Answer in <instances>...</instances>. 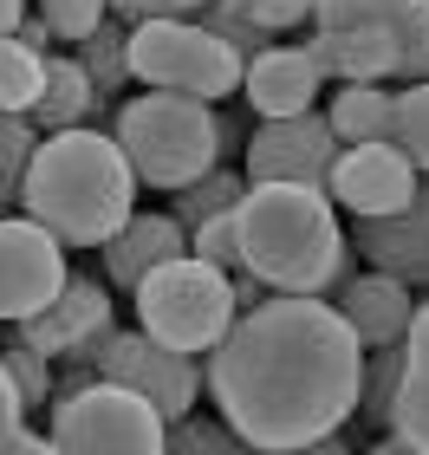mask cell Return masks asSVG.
Listing matches in <instances>:
<instances>
[{
    "mask_svg": "<svg viewBox=\"0 0 429 455\" xmlns=\"http://www.w3.org/2000/svg\"><path fill=\"white\" fill-rule=\"evenodd\" d=\"M364 351L332 299H260L202 358V390L248 449L338 436L358 403Z\"/></svg>",
    "mask_w": 429,
    "mask_h": 455,
    "instance_id": "6da1fadb",
    "label": "cell"
},
{
    "mask_svg": "<svg viewBox=\"0 0 429 455\" xmlns=\"http://www.w3.org/2000/svg\"><path fill=\"white\" fill-rule=\"evenodd\" d=\"M234 241L241 267L286 299H332L358 274L332 196L306 182H248V196L234 202Z\"/></svg>",
    "mask_w": 429,
    "mask_h": 455,
    "instance_id": "7a4b0ae2",
    "label": "cell"
},
{
    "mask_svg": "<svg viewBox=\"0 0 429 455\" xmlns=\"http://www.w3.org/2000/svg\"><path fill=\"white\" fill-rule=\"evenodd\" d=\"M20 215L39 221L59 247H105L137 215V176L111 131L78 124L39 137L20 176Z\"/></svg>",
    "mask_w": 429,
    "mask_h": 455,
    "instance_id": "3957f363",
    "label": "cell"
},
{
    "mask_svg": "<svg viewBox=\"0 0 429 455\" xmlns=\"http://www.w3.org/2000/svg\"><path fill=\"white\" fill-rule=\"evenodd\" d=\"M111 143L124 150L137 189H189L221 163V111L182 92H137L111 105Z\"/></svg>",
    "mask_w": 429,
    "mask_h": 455,
    "instance_id": "277c9868",
    "label": "cell"
},
{
    "mask_svg": "<svg viewBox=\"0 0 429 455\" xmlns=\"http://www.w3.org/2000/svg\"><path fill=\"white\" fill-rule=\"evenodd\" d=\"M131 299H137V332H150L156 345L182 351V358H209L215 339L234 325L228 274L195 254H176L156 274H143Z\"/></svg>",
    "mask_w": 429,
    "mask_h": 455,
    "instance_id": "5b68a950",
    "label": "cell"
},
{
    "mask_svg": "<svg viewBox=\"0 0 429 455\" xmlns=\"http://www.w3.org/2000/svg\"><path fill=\"white\" fill-rule=\"evenodd\" d=\"M111 325H117L111 286L91 280V274H66L52 306H39L33 319L7 325V339L27 345L46 364H66V371H52V397H72V390H85L98 378V345L111 339Z\"/></svg>",
    "mask_w": 429,
    "mask_h": 455,
    "instance_id": "8992f818",
    "label": "cell"
},
{
    "mask_svg": "<svg viewBox=\"0 0 429 455\" xmlns=\"http://www.w3.org/2000/svg\"><path fill=\"white\" fill-rule=\"evenodd\" d=\"M124 66L143 92H182L202 105L241 92V59L195 20H137L124 33Z\"/></svg>",
    "mask_w": 429,
    "mask_h": 455,
    "instance_id": "52a82bcc",
    "label": "cell"
},
{
    "mask_svg": "<svg viewBox=\"0 0 429 455\" xmlns=\"http://www.w3.org/2000/svg\"><path fill=\"white\" fill-rule=\"evenodd\" d=\"M163 423L143 397L117 384H85L72 397H52V449L59 455H163Z\"/></svg>",
    "mask_w": 429,
    "mask_h": 455,
    "instance_id": "ba28073f",
    "label": "cell"
},
{
    "mask_svg": "<svg viewBox=\"0 0 429 455\" xmlns=\"http://www.w3.org/2000/svg\"><path fill=\"white\" fill-rule=\"evenodd\" d=\"M98 384L131 390L163 423H176V417H189L195 397H202V358H182V351L156 345L150 332H117L111 325V339L98 345Z\"/></svg>",
    "mask_w": 429,
    "mask_h": 455,
    "instance_id": "9c48e42d",
    "label": "cell"
},
{
    "mask_svg": "<svg viewBox=\"0 0 429 455\" xmlns=\"http://www.w3.org/2000/svg\"><path fill=\"white\" fill-rule=\"evenodd\" d=\"M313 27L371 33L397 59V85L429 78V0H313Z\"/></svg>",
    "mask_w": 429,
    "mask_h": 455,
    "instance_id": "30bf717a",
    "label": "cell"
},
{
    "mask_svg": "<svg viewBox=\"0 0 429 455\" xmlns=\"http://www.w3.org/2000/svg\"><path fill=\"white\" fill-rule=\"evenodd\" d=\"M66 274H72L66 247L46 228L27 221V215H0V325H20L39 306H52Z\"/></svg>",
    "mask_w": 429,
    "mask_h": 455,
    "instance_id": "8fae6325",
    "label": "cell"
},
{
    "mask_svg": "<svg viewBox=\"0 0 429 455\" xmlns=\"http://www.w3.org/2000/svg\"><path fill=\"white\" fill-rule=\"evenodd\" d=\"M338 156V137L325 111H299V117H267L254 124L248 137V182H306V189H325V170Z\"/></svg>",
    "mask_w": 429,
    "mask_h": 455,
    "instance_id": "7c38bea8",
    "label": "cell"
},
{
    "mask_svg": "<svg viewBox=\"0 0 429 455\" xmlns=\"http://www.w3.org/2000/svg\"><path fill=\"white\" fill-rule=\"evenodd\" d=\"M325 196H332V209H352L358 221L371 215H397L403 202L417 196V170L410 156L397 150V143H345L332 156V170H325Z\"/></svg>",
    "mask_w": 429,
    "mask_h": 455,
    "instance_id": "4fadbf2b",
    "label": "cell"
},
{
    "mask_svg": "<svg viewBox=\"0 0 429 455\" xmlns=\"http://www.w3.org/2000/svg\"><path fill=\"white\" fill-rule=\"evenodd\" d=\"M352 254L371 267V274H391L417 293V286H429V176H417V196L403 202L397 215H371L358 221L352 235Z\"/></svg>",
    "mask_w": 429,
    "mask_h": 455,
    "instance_id": "5bb4252c",
    "label": "cell"
},
{
    "mask_svg": "<svg viewBox=\"0 0 429 455\" xmlns=\"http://www.w3.org/2000/svg\"><path fill=\"white\" fill-rule=\"evenodd\" d=\"M332 306H338V319L352 325V339H358V351H377V345H403V325H410V286L403 280H391V274H352L332 293Z\"/></svg>",
    "mask_w": 429,
    "mask_h": 455,
    "instance_id": "9a60e30c",
    "label": "cell"
},
{
    "mask_svg": "<svg viewBox=\"0 0 429 455\" xmlns=\"http://www.w3.org/2000/svg\"><path fill=\"white\" fill-rule=\"evenodd\" d=\"M319 85H325V78L313 72V59H306L299 46H267V52H254L248 66H241V92H248V111L260 124L313 111Z\"/></svg>",
    "mask_w": 429,
    "mask_h": 455,
    "instance_id": "2e32d148",
    "label": "cell"
},
{
    "mask_svg": "<svg viewBox=\"0 0 429 455\" xmlns=\"http://www.w3.org/2000/svg\"><path fill=\"white\" fill-rule=\"evenodd\" d=\"M176 254H189V235H182L170 215H150V209L131 215L105 247H98V260H105V280L124 286V293H137V280L156 274V267L176 260Z\"/></svg>",
    "mask_w": 429,
    "mask_h": 455,
    "instance_id": "e0dca14e",
    "label": "cell"
},
{
    "mask_svg": "<svg viewBox=\"0 0 429 455\" xmlns=\"http://www.w3.org/2000/svg\"><path fill=\"white\" fill-rule=\"evenodd\" d=\"M111 105H98L91 78L78 72V59H52L46 52V78H39V98H33V137H52V131H78V124H98Z\"/></svg>",
    "mask_w": 429,
    "mask_h": 455,
    "instance_id": "ac0fdd59",
    "label": "cell"
},
{
    "mask_svg": "<svg viewBox=\"0 0 429 455\" xmlns=\"http://www.w3.org/2000/svg\"><path fill=\"white\" fill-rule=\"evenodd\" d=\"M325 124H332L338 150H345V143L391 137V85H338L332 105H325Z\"/></svg>",
    "mask_w": 429,
    "mask_h": 455,
    "instance_id": "d6986e66",
    "label": "cell"
},
{
    "mask_svg": "<svg viewBox=\"0 0 429 455\" xmlns=\"http://www.w3.org/2000/svg\"><path fill=\"white\" fill-rule=\"evenodd\" d=\"M241 196H248V176H241V170H221V163H215L209 176H195L189 189H176L163 215H170L182 235H189V228L215 221V215H234V202H241Z\"/></svg>",
    "mask_w": 429,
    "mask_h": 455,
    "instance_id": "ffe728a7",
    "label": "cell"
},
{
    "mask_svg": "<svg viewBox=\"0 0 429 455\" xmlns=\"http://www.w3.org/2000/svg\"><path fill=\"white\" fill-rule=\"evenodd\" d=\"M397 390H403V345H377V351H364L352 417H358V423H371V429H391V403H397Z\"/></svg>",
    "mask_w": 429,
    "mask_h": 455,
    "instance_id": "44dd1931",
    "label": "cell"
},
{
    "mask_svg": "<svg viewBox=\"0 0 429 455\" xmlns=\"http://www.w3.org/2000/svg\"><path fill=\"white\" fill-rule=\"evenodd\" d=\"M124 20H105L91 39H78V72L91 78V92H98V105H117V92L131 85V66H124Z\"/></svg>",
    "mask_w": 429,
    "mask_h": 455,
    "instance_id": "7402d4cb",
    "label": "cell"
},
{
    "mask_svg": "<svg viewBox=\"0 0 429 455\" xmlns=\"http://www.w3.org/2000/svg\"><path fill=\"white\" fill-rule=\"evenodd\" d=\"M403 156H410V170L429 176V78L417 85H391V137Z\"/></svg>",
    "mask_w": 429,
    "mask_h": 455,
    "instance_id": "603a6c76",
    "label": "cell"
},
{
    "mask_svg": "<svg viewBox=\"0 0 429 455\" xmlns=\"http://www.w3.org/2000/svg\"><path fill=\"white\" fill-rule=\"evenodd\" d=\"M39 78H46V59L27 52L20 39H0V111L27 117L33 98H39Z\"/></svg>",
    "mask_w": 429,
    "mask_h": 455,
    "instance_id": "cb8c5ba5",
    "label": "cell"
},
{
    "mask_svg": "<svg viewBox=\"0 0 429 455\" xmlns=\"http://www.w3.org/2000/svg\"><path fill=\"white\" fill-rule=\"evenodd\" d=\"M189 20H195V27H209V33L221 39V46H228V52L241 59V66H248L254 52H267V46H274V33H260L254 20L234 7V0H202V7H195Z\"/></svg>",
    "mask_w": 429,
    "mask_h": 455,
    "instance_id": "d4e9b609",
    "label": "cell"
},
{
    "mask_svg": "<svg viewBox=\"0 0 429 455\" xmlns=\"http://www.w3.org/2000/svg\"><path fill=\"white\" fill-rule=\"evenodd\" d=\"M163 455H248V443L234 436L221 417H176L170 429H163Z\"/></svg>",
    "mask_w": 429,
    "mask_h": 455,
    "instance_id": "484cf974",
    "label": "cell"
},
{
    "mask_svg": "<svg viewBox=\"0 0 429 455\" xmlns=\"http://www.w3.org/2000/svg\"><path fill=\"white\" fill-rule=\"evenodd\" d=\"M391 436L429 455V364L403 358V390H397V403H391Z\"/></svg>",
    "mask_w": 429,
    "mask_h": 455,
    "instance_id": "4316f807",
    "label": "cell"
},
{
    "mask_svg": "<svg viewBox=\"0 0 429 455\" xmlns=\"http://www.w3.org/2000/svg\"><path fill=\"white\" fill-rule=\"evenodd\" d=\"M33 124L27 117H7L0 111V215L20 209V176H27V156H33Z\"/></svg>",
    "mask_w": 429,
    "mask_h": 455,
    "instance_id": "83f0119b",
    "label": "cell"
},
{
    "mask_svg": "<svg viewBox=\"0 0 429 455\" xmlns=\"http://www.w3.org/2000/svg\"><path fill=\"white\" fill-rule=\"evenodd\" d=\"M0 371H7V384H13V397L20 410H39V403H52V364L46 358H33L27 345H0Z\"/></svg>",
    "mask_w": 429,
    "mask_h": 455,
    "instance_id": "f1b7e54d",
    "label": "cell"
},
{
    "mask_svg": "<svg viewBox=\"0 0 429 455\" xmlns=\"http://www.w3.org/2000/svg\"><path fill=\"white\" fill-rule=\"evenodd\" d=\"M39 20H46L52 39L78 46V39H91V33L111 20V7H105V0H39Z\"/></svg>",
    "mask_w": 429,
    "mask_h": 455,
    "instance_id": "f546056e",
    "label": "cell"
},
{
    "mask_svg": "<svg viewBox=\"0 0 429 455\" xmlns=\"http://www.w3.org/2000/svg\"><path fill=\"white\" fill-rule=\"evenodd\" d=\"M189 254H195V260H209V267H221V274H241V241H234V215H215V221L189 228Z\"/></svg>",
    "mask_w": 429,
    "mask_h": 455,
    "instance_id": "4dcf8cb0",
    "label": "cell"
},
{
    "mask_svg": "<svg viewBox=\"0 0 429 455\" xmlns=\"http://www.w3.org/2000/svg\"><path fill=\"white\" fill-rule=\"evenodd\" d=\"M234 7L248 13L260 33H286V27H299V20H313V0H234Z\"/></svg>",
    "mask_w": 429,
    "mask_h": 455,
    "instance_id": "1f68e13d",
    "label": "cell"
},
{
    "mask_svg": "<svg viewBox=\"0 0 429 455\" xmlns=\"http://www.w3.org/2000/svg\"><path fill=\"white\" fill-rule=\"evenodd\" d=\"M117 20H189L202 0H105Z\"/></svg>",
    "mask_w": 429,
    "mask_h": 455,
    "instance_id": "d6a6232c",
    "label": "cell"
},
{
    "mask_svg": "<svg viewBox=\"0 0 429 455\" xmlns=\"http://www.w3.org/2000/svg\"><path fill=\"white\" fill-rule=\"evenodd\" d=\"M228 299H234V319H241V313H254V306H260V299H274V293L248 274V267H241V274H228Z\"/></svg>",
    "mask_w": 429,
    "mask_h": 455,
    "instance_id": "836d02e7",
    "label": "cell"
},
{
    "mask_svg": "<svg viewBox=\"0 0 429 455\" xmlns=\"http://www.w3.org/2000/svg\"><path fill=\"white\" fill-rule=\"evenodd\" d=\"M20 429H27V410H20V397H13V384H7V371H0V449H7Z\"/></svg>",
    "mask_w": 429,
    "mask_h": 455,
    "instance_id": "e575fe53",
    "label": "cell"
},
{
    "mask_svg": "<svg viewBox=\"0 0 429 455\" xmlns=\"http://www.w3.org/2000/svg\"><path fill=\"white\" fill-rule=\"evenodd\" d=\"M248 455H352V436H319V443H299V449H248Z\"/></svg>",
    "mask_w": 429,
    "mask_h": 455,
    "instance_id": "d590c367",
    "label": "cell"
},
{
    "mask_svg": "<svg viewBox=\"0 0 429 455\" xmlns=\"http://www.w3.org/2000/svg\"><path fill=\"white\" fill-rule=\"evenodd\" d=\"M7 39H20V46H27V52H39V59H46V46H52V33H46V20H39V13H27V20H20V27H13Z\"/></svg>",
    "mask_w": 429,
    "mask_h": 455,
    "instance_id": "8d00e7d4",
    "label": "cell"
},
{
    "mask_svg": "<svg viewBox=\"0 0 429 455\" xmlns=\"http://www.w3.org/2000/svg\"><path fill=\"white\" fill-rule=\"evenodd\" d=\"M0 455H59V449H52V436H33V429H20V436L0 449Z\"/></svg>",
    "mask_w": 429,
    "mask_h": 455,
    "instance_id": "74e56055",
    "label": "cell"
},
{
    "mask_svg": "<svg viewBox=\"0 0 429 455\" xmlns=\"http://www.w3.org/2000/svg\"><path fill=\"white\" fill-rule=\"evenodd\" d=\"M20 20H27V0H0V39H7Z\"/></svg>",
    "mask_w": 429,
    "mask_h": 455,
    "instance_id": "f35d334b",
    "label": "cell"
},
{
    "mask_svg": "<svg viewBox=\"0 0 429 455\" xmlns=\"http://www.w3.org/2000/svg\"><path fill=\"white\" fill-rule=\"evenodd\" d=\"M364 455H423V449H410V443H397V436H384V443H371Z\"/></svg>",
    "mask_w": 429,
    "mask_h": 455,
    "instance_id": "ab89813d",
    "label": "cell"
}]
</instances>
